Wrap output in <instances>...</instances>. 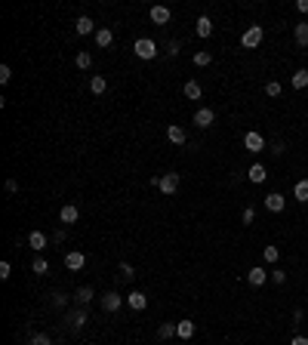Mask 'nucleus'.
<instances>
[{
    "instance_id": "6ab92c4d",
    "label": "nucleus",
    "mask_w": 308,
    "mask_h": 345,
    "mask_svg": "<svg viewBox=\"0 0 308 345\" xmlns=\"http://www.w3.org/2000/svg\"><path fill=\"white\" fill-rule=\"evenodd\" d=\"M157 336H160V339H164V342H170L173 336H179V327L167 321V324H160V327H157Z\"/></svg>"
},
{
    "instance_id": "37998d69",
    "label": "nucleus",
    "mask_w": 308,
    "mask_h": 345,
    "mask_svg": "<svg viewBox=\"0 0 308 345\" xmlns=\"http://www.w3.org/2000/svg\"><path fill=\"white\" fill-rule=\"evenodd\" d=\"M296 9H299V12H308V0H299V3H296Z\"/></svg>"
},
{
    "instance_id": "2eb2a0df",
    "label": "nucleus",
    "mask_w": 308,
    "mask_h": 345,
    "mask_svg": "<svg viewBox=\"0 0 308 345\" xmlns=\"http://www.w3.org/2000/svg\"><path fill=\"white\" fill-rule=\"evenodd\" d=\"M68 324L74 327V330H80V327L86 324V312H83V308H71V312H68Z\"/></svg>"
},
{
    "instance_id": "f8f14e48",
    "label": "nucleus",
    "mask_w": 308,
    "mask_h": 345,
    "mask_svg": "<svg viewBox=\"0 0 308 345\" xmlns=\"http://www.w3.org/2000/svg\"><path fill=\"white\" fill-rule=\"evenodd\" d=\"M284 207H287V197H284V194L275 191V194H268V197H265V210H268V213H281Z\"/></svg>"
},
{
    "instance_id": "39448f33",
    "label": "nucleus",
    "mask_w": 308,
    "mask_h": 345,
    "mask_svg": "<svg viewBox=\"0 0 308 345\" xmlns=\"http://www.w3.org/2000/svg\"><path fill=\"white\" fill-rule=\"evenodd\" d=\"M216 123V111L213 108H197V114H194V126H201V130H207V126Z\"/></svg>"
},
{
    "instance_id": "e433bc0d",
    "label": "nucleus",
    "mask_w": 308,
    "mask_h": 345,
    "mask_svg": "<svg viewBox=\"0 0 308 345\" xmlns=\"http://www.w3.org/2000/svg\"><path fill=\"white\" fill-rule=\"evenodd\" d=\"M179 49H182V46H179V40H170V43H167V56H179Z\"/></svg>"
},
{
    "instance_id": "ea45409f",
    "label": "nucleus",
    "mask_w": 308,
    "mask_h": 345,
    "mask_svg": "<svg viewBox=\"0 0 308 345\" xmlns=\"http://www.w3.org/2000/svg\"><path fill=\"white\" fill-rule=\"evenodd\" d=\"M52 296H56V299H52V302H56V305H59V308H62V305H65V302H68V299H65V293H52Z\"/></svg>"
},
{
    "instance_id": "72a5a7b5",
    "label": "nucleus",
    "mask_w": 308,
    "mask_h": 345,
    "mask_svg": "<svg viewBox=\"0 0 308 345\" xmlns=\"http://www.w3.org/2000/svg\"><path fill=\"white\" fill-rule=\"evenodd\" d=\"M31 345H52V339L43 336V333H37V336H31Z\"/></svg>"
},
{
    "instance_id": "20e7f679",
    "label": "nucleus",
    "mask_w": 308,
    "mask_h": 345,
    "mask_svg": "<svg viewBox=\"0 0 308 345\" xmlns=\"http://www.w3.org/2000/svg\"><path fill=\"white\" fill-rule=\"evenodd\" d=\"M244 148H247L250 154H259V151H265V139H262V133L250 130V133L244 136Z\"/></svg>"
},
{
    "instance_id": "423d86ee",
    "label": "nucleus",
    "mask_w": 308,
    "mask_h": 345,
    "mask_svg": "<svg viewBox=\"0 0 308 345\" xmlns=\"http://www.w3.org/2000/svg\"><path fill=\"white\" fill-rule=\"evenodd\" d=\"M99 302H102V308H105V312H108V315H114V312H120V305H123V299H120V296L114 293V290H111V293H102V299H99Z\"/></svg>"
},
{
    "instance_id": "0eeeda50",
    "label": "nucleus",
    "mask_w": 308,
    "mask_h": 345,
    "mask_svg": "<svg viewBox=\"0 0 308 345\" xmlns=\"http://www.w3.org/2000/svg\"><path fill=\"white\" fill-rule=\"evenodd\" d=\"M167 139H170L173 145H185V142H188V133H185V126H179V123H170V126H167Z\"/></svg>"
},
{
    "instance_id": "c85d7f7f",
    "label": "nucleus",
    "mask_w": 308,
    "mask_h": 345,
    "mask_svg": "<svg viewBox=\"0 0 308 345\" xmlns=\"http://www.w3.org/2000/svg\"><path fill=\"white\" fill-rule=\"evenodd\" d=\"M31 268H34V275H40V278H43L46 271H49V262H46L43 256H37V259H34V265H31Z\"/></svg>"
},
{
    "instance_id": "412c9836",
    "label": "nucleus",
    "mask_w": 308,
    "mask_h": 345,
    "mask_svg": "<svg viewBox=\"0 0 308 345\" xmlns=\"http://www.w3.org/2000/svg\"><path fill=\"white\" fill-rule=\"evenodd\" d=\"M293 197L299 204H308V179H299L296 182V188H293Z\"/></svg>"
},
{
    "instance_id": "a211bd4d",
    "label": "nucleus",
    "mask_w": 308,
    "mask_h": 345,
    "mask_svg": "<svg viewBox=\"0 0 308 345\" xmlns=\"http://www.w3.org/2000/svg\"><path fill=\"white\" fill-rule=\"evenodd\" d=\"M290 86H293V89H305L308 86V68H299L296 74L290 77Z\"/></svg>"
},
{
    "instance_id": "f3484780",
    "label": "nucleus",
    "mask_w": 308,
    "mask_h": 345,
    "mask_svg": "<svg viewBox=\"0 0 308 345\" xmlns=\"http://www.w3.org/2000/svg\"><path fill=\"white\" fill-rule=\"evenodd\" d=\"M194 31H197V37H210V34H213L210 15H201V19H197V25H194Z\"/></svg>"
},
{
    "instance_id": "473e14b6",
    "label": "nucleus",
    "mask_w": 308,
    "mask_h": 345,
    "mask_svg": "<svg viewBox=\"0 0 308 345\" xmlns=\"http://www.w3.org/2000/svg\"><path fill=\"white\" fill-rule=\"evenodd\" d=\"M117 271H120V275H123L126 281H133V278H136V271H133V265H130V262H120V265H117Z\"/></svg>"
},
{
    "instance_id": "f704fd0d",
    "label": "nucleus",
    "mask_w": 308,
    "mask_h": 345,
    "mask_svg": "<svg viewBox=\"0 0 308 345\" xmlns=\"http://www.w3.org/2000/svg\"><path fill=\"white\" fill-rule=\"evenodd\" d=\"M9 77H12V68L9 65H0V83H6Z\"/></svg>"
},
{
    "instance_id": "4be33fe9",
    "label": "nucleus",
    "mask_w": 308,
    "mask_h": 345,
    "mask_svg": "<svg viewBox=\"0 0 308 345\" xmlns=\"http://www.w3.org/2000/svg\"><path fill=\"white\" fill-rule=\"evenodd\" d=\"M293 37H296L299 46H308V22H299V25L293 28Z\"/></svg>"
},
{
    "instance_id": "9d476101",
    "label": "nucleus",
    "mask_w": 308,
    "mask_h": 345,
    "mask_svg": "<svg viewBox=\"0 0 308 345\" xmlns=\"http://www.w3.org/2000/svg\"><path fill=\"white\" fill-rule=\"evenodd\" d=\"M83 265H86L83 253H77V250H74V253H65V268H68V271H80Z\"/></svg>"
},
{
    "instance_id": "ddd939ff",
    "label": "nucleus",
    "mask_w": 308,
    "mask_h": 345,
    "mask_svg": "<svg viewBox=\"0 0 308 345\" xmlns=\"http://www.w3.org/2000/svg\"><path fill=\"white\" fill-rule=\"evenodd\" d=\"M46 244H49V238H46L43 231H31V234H28V247H31V250L43 253V250H46Z\"/></svg>"
},
{
    "instance_id": "7ed1b4c3",
    "label": "nucleus",
    "mask_w": 308,
    "mask_h": 345,
    "mask_svg": "<svg viewBox=\"0 0 308 345\" xmlns=\"http://www.w3.org/2000/svg\"><path fill=\"white\" fill-rule=\"evenodd\" d=\"M154 185H157L160 191H164L167 197H170V194H176V191H179V173H167V176H157V179H154Z\"/></svg>"
},
{
    "instance_id": "aec40b11",
    "label": "nucleus",
    "mask_w": 308,
    "mask_h": 345,
    "mask_svg": "<svg viewBox=\"0 0 308 345\" xmlns=\"http://www.w3.org/2000/svg\"><path fill=\"white\" fill-rule=\"evenodd\" d=\"M176 327H179V339H182V342H188V339L194 336V330H197L194 321H179Z\"/></svg>"
},
{
    "instance_id": "5701e85b",
    "label": "nucleus",
    "mask_w": 308,
    "mask_h": 345,
    "mask_svg": "<svg viewBox=\"0 0 308 345\" xmlns=\"http://www.w3.org/2000/svg\"><path fill=\"white\" fill-rule=\"evenodd\" d=\"M247 176H250V182H256V185H259V182H265V176H268V173H265V167H262V163H253Z\"/></svg>"
},
{
    "instance_id": "7c9ffc66",
    "label": "nucleus",
    "mask_w": 308,
    "mask_h": 345,
    "mask_svg": "<svg viewBox=\"0 0 308 345\" xmlns=\"http://www.w3.org/2000/svg\"><path fill=\"white\" fill-rule=\"evenodd\" d=\"M210 62H213L210 52H194V65H197V68H207Z\"/></svg>"
},
{
    "instance_id": "393cba45",
    "label": "nucleus",
    "mask_w": 308,
    "mask_h": 345,
    "mask_svg": "<svg viewBox=\"0 0 308 345\" xmlns=\"http://www.w3.org/2000/svg\"><path fill=\"white\" fill-rule=\"evenodd\" d=\"M111 40H114V34L108 31V28H99V31H96V46L105 49V46H111Z\"/></svg>"
},
{
    "instance_id": "58836bf2",
    "label": "nucleus",
    "mask_w": 308,
    "mask_h": 345,
    "mask_svg": "<svg viewBox=\"0 0 308 345\" xmlns=\"http://www.w3.org/2000/svg\"><path fill=\"white\" fill-rule=\"evenodd\" d=\"M253 219H256V210H253V207H247V210H244V225H250Z\"/></svg>"
},
{
    "instance_id": "cd10ccee",
    "label": "nucleus",
    "mask_w": 308,
    "mask_h": 345,
    "mask_svg": "<svg viewBox=\"0 0 308 345\" xmlns=\"http://www.w3.org/2000/svg\"><path fill=\"white\" fill-rule=\"evenodd\" d=\"M262 253H265V262L268 265H278V259H281V250L278 247H265Z\"/></svg>"
},
{
    "instance_id": "9b49d317",
    "label": "nucleus",
    "mask_w": 308,
    "mask_h": 345,
    "mask_svg": "<svg viewBox=\"0 0 308 345\" xmlns=\"http://www.w3.org/2000/svg\"><path fill=\"white\" fill-rule=\"evenodd\" d=\"M59 219H62L65 225H74V222L80 219V210H77L74 204H65V207L59 210Z\"/></svg>"
},
{
    "instance_id": "f03ea898",
    "label": "nucleus",
    "mask_w": 308,
    "mask_h": 345,
    "mask_svg": "<svg viewBox=\"0 0 308 345\" xmlns=\"http://www.w3.org/2000/svg\"><path fill=\"white\" fill-rule=\"evenodd\" d=\"M133 52L139 59H154L157 56V43L151 40V37H139L136 43H133Z\"/></svg>"
},
{
    "instance_id": "a878e982",
    "label": "nucleus",
    "mask_w": 308,
    "mask_h": 345,
    "mask_svg": "<svg viewBox=\"0 0 308 345\" xmlns=\"http://www.w3.org/2000/svg\"><path fill=\"white\" fill-rule=\"evenodd\" d=\"M93 287H80L77 290V293H74V299H77V305H89V302H93Z\"/></svg>"
},
{
    "instance_id": "6e6552de",
    "label": "nucleus",
    "mask_w": 308,
    "mask_h": 345,
    "mask_svg": "<svg viewBox=\"0 0 308 345\" xmlns=\"http://www.w3.org/2000/svg\"><path fill=\"white\" fill-rule=\"evenodd\" d=\"M247 281H250V287H265L268 271H265L262 265H256V268H250V271H247Z\"/></svg>"
},
{
    "instance_id": "bb28decb",
    "label": "nucleus",
    "mask_w": 308,
    "mask_h": 345,
    "mask_svg": "<svg viewBox=\"0 0 308 345\" xmlns=\"http://www.w3.org/2000/svg\"><path fill=\"white\" fill-rule=\"evenodd\" d=\"M185 96H188V99H201V96H204L201 83H197V80H188V83H185Z\"/></svg>"
},
{
    "instance_id": "c9c22d12",
    "label": "nucleus",
    "mask_w": 308,
    "mask_h": 345,
    "mask_svg": "<svg viewBox=\"0 0 308 345\" xmlns=\"http://www.w3.org/2000/svg\"><path fill=\"white\" fill-rule=\"evenodd\" d=\"M271 281H275V284H284V281H287V271L275 268V271H271Z\"/></svg>"
},
{
    "instance_id": "1a4fd4ad",
    "label": "nucleus",
    "mask_w": 308,
    "mask_h": 345,
    "mask_svg": "<svg viewBox=\"0 0 308 345\" xmlns=\"http://www.w3.org/2000/svg\"><path fill=\"white\" fill-rule=\"evenodd\" d=\"M126 305H130L133 312H145V305H148V296H145L142 290H133V293L126 296Z\"/></svg>"
},
{
    "instance_id": "c03bdc74",
    "label": "nucleus",
    "mask_w": 308,
    "mask_h": 345,
    "mask_svg": "<svg viewBox=\"0 0 308 345\" xmlns=\"http://www.w3.org/2000/svg\"><path fill=\"white\" fill-rule=\"evenodd\" d=\"M167 345H182V342H167Z\"/></svg>"
},
{
    "instance_id": "4c0bfd02",
    "label": "nucleus",
    "mask_w": 308,
    "mask_h": 345,
    "mask_svg": "<svg viewBox=\"0 0 308 345\" xmlns=\"http://www.w3.org/2000/svg\"><path fill=\"white\" fill-rule=\"evenodd\" d=\"M9 275H12V265H9V262H0V278H3V281H6Z\"/></svg>"
},
{
    "instance_id": "2f4dec72",
    "label": "nucleus",
    "mask_w": 308,
    "mask_h": 345,
    "mask_svg": "<svg viewBox=\"0 0 308 345\" xmlns=\"http://www.w3.org/2000/svg\"><path fill=\"white\" fill-rule=\"evenodd\" d=\"M74 62H77V68H83V71H86L89 65H93V56H89V52H77V59H74Z\"/></svg>"
},
{
    "instance_id": "4468645a",
    "label": "nucleus",
    "mask_w": 308,
    "mask_h": 345,
    "mask_svg": "<svg viewBox=\"0 0 308 345\" xmlns=\"http://www.w3.org/2000/svg\"><path fill=\"white\" fill-rule=\"evenodd\" d=\"M170 19H173L170 6H151V22H154V25H167Z\"/></svg>"
},
{
    "instance_id": "f257e3e1",
    "label": "nucleus",
    "mask_w": 308,
    "mask_h": 345,
    "mask_svg": "<svg viewBox=\"0 0 308 345\" xmlns=\"http://www.w3.org/2000/svg\"><path fill=\"white\" fill-rule=\"evenodd\" d=\"M262 40H265V28H262V25H250V28L241 34V46H244V49H256Z\"/></svg>"
},
{
    "instance_id": "a19ab883",
    "label": "nucleus",
    "mask_w": 308,
    "mask_h": 345,
    "mask_svg": "<svg viewBox=\"0 0 308 345\" xmlns=\"http://www.w3.org/2000/svg\"><path fill=\"white\" fill-rule=\"evenodd\" d=\"M290 345H308V339H305V336H293V339H290Z\"/></svg>"
},
{
    "instance_id": "c756f323",
    "label": "nucleus",
    "mask_w": 308,
    "mask_h": 345,
    "mask_svg": "<svg viewBox=\"0 0 308 345\" xmlns=\"http://www.w3.org/2000/svg\"><path fill=\"white\" fill-rule=\"evenodd\" d=\"M265 96L278 99V96H281V83H278V80H268V83H265Z\"/></svg>"
},
{
    "instance_id": "79ce46f5",
    "label": "nucleus",
    "mask_w": 308,
    "mask_h": 345,
    "mask_svg": "<svg viewBox=\"0 0 308 345\" xmlns=\"http://www.w3.org/2000/svg\"><path fill=\"white\" fill-rule=\"evenodd\" d=\"M6 191H19V182H15V179H6Z\"/></svg>"
},
{
    "instance_id": "dca6fc26",
    "label": "nucleus",
    "mask_w": 308,
    "mask_h": 345,
    "mask_svg": "<svg viewBox=\"0 0 308 345\" xmlns=\"http://www.w3.org/2000/svg\"><path fill=\"white\" fill-rule=\"evenodd\" d=\"M105 89H108V80H105L102 74H93V77H89V93H93V96H102Z\"/></svg>"
},
{
    "instance_id": "b1692460",
    "label": "nucleus",
    "mask_w": 308,
    "mask_h": 345,
    "mask_svg": "<svg viewBox=\"0 0 308 345\" xmlns=\"http://www.w3.org/2000/svg\"><path fill=\"white\" fill-rule=\"evenodd\" d=\"M93 28H96V25H93L89 15H80V19L74 22V31H77V34H93Z\"/></svg>"
}]
</instances>
